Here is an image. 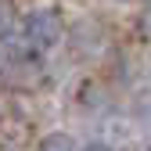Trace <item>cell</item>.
Returning a JSON list of instances; mask_svg holds the SVG:
<instances>
[{
	"label": "cell",
	"instance_id": "1",
	"mask_svg": "<svg viewBox=\"0 0 151 151\" xmlns=\"http://www.w3.org/2000/svg\"><path fill=\"white\" fill-rule=\"evenodd\" d=\"M58 36H61V14L54 7H36L25 14V36L22 40L29 47H50V43H58Z\"/></svg>",
	"mask_w": 151,
	"mask_h": 151
},
{
	"label": "cell",
	"instance_id": "2",
	"mask_svg": "<svg viewBox=\"0 0 151 151\" xmlns=\"http://www.w3.org/2000/svg\"><path fill=\"white\" fill-rule=\"evenodd\" d=\"M40 151H79V147H76V140L68 133H47L40 140Z\"/></svg>",
	"mask_w": 151,
	"mask_h": 151
},
{
	"label": "cell",
	"instance_id": "3",
	"mask_svg": "<svg viewBox=\"0 0 151 151\" xmlns=\"http://www.w3.org/2000/svg\"><path fill=\"white\" fill-rule=\"evenodd\" d=\"M4 58L7 61H25V58H32V47L25 40H7L4 43Z\"/></svg>",
	"mask_w": 151,
	"mask_h": 151
},
{
	"label": "cell",
	"instance_id": "4",
	"mask_svg": "<svg viewBox=\"0 0 151 151\" xmlns=\"http://www.w3.org/2000/svg\"><path fill=\"white\" fill-rule=\"evenodd\" d=\"M11 22H14V11L0 0V36H7V29H11Z\"/></svg>",
	"mask_w": 151,
	"mask_h": 151
},
{
	"label": "cell",
	"instance_id": "5",
	"mask_svg": "<svg viewBox=\"0 0 151 151\" xmlns=\"http://www.w3.org/2000/svg\"><path fill=\"white\" fill-rule=\"evenodd\" d=\"M137 25H140V32H144V36H151V4H147V7L140 11V18H137Z\"/></svg>",
	"mask_w": 151,
	"mask_h": 151
},
{
	"label": "cell",
	"instance_id": "6",
	"mask_svg": "<svg viewBox=\"0 0 151 151\" xmlns=\"http://www.w3.org/2000/svg\"><path fill=\"white\" fill-rule=\"evenodd\" d=\"M83 151H111V147H108V144H86Z\"/></svg>",
	"mask_w": 151,
	"mask_h": 151
}]
</instances>
